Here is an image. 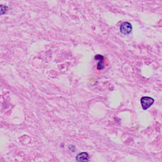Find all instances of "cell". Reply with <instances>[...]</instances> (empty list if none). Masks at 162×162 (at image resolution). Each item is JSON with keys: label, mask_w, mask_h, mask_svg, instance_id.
<instances>
[{"label": "cell", "mask_w": 162, "mask_h": 162, "mask_svg": "<svg viewBox=\"0 0 162 162\" xmlns=\"http://www.w3.org/2000/svg\"><path fill=\"white\" fill-rule=\"evenodd\" d=\"M89 155L85 152H82L78 154L76 156L77 162H88L89 160Z\"/></svg>", "instance_id": "obj_3"}, {"label": "cell", "mask_w": 162, "mask_h": 162, "mask_svg": "<svg viewBox=\"0 0 162 162\" xmlns=\"http://www.w3.org/2000/svg\"><path fill=\"white\" fill-rule=\"evenodd\" d=\"M69 150H70V151H72V152H74V151H75V147L73 145L69 146Z\"/></svg>", "instance_id": "obj_6"}, {"label": "cell", "mask_w": 162, "mask_h": 162, "mask_svg": "<svg viewBox=\"0 0 162 162\" xmlns=\"http://www.w3.org/2000/svg\"><path fill=\"white\" fill-rule=\"evenodd\" d=\"M132 30V26L129 22H125L120 26V32L124 35L129 34Z\"/></svg>", "instance_id": "obj_2"}, {"label": "cell", "mask_w": 162, "mask_h": 162, "mask_svg": "<svg viewBox=\"0 0 162 162\" xmlns=\"http://www.w3.org/2000/svg\"><path fill=\"white\" fill-rule=\"evenodd\" d=\"M154 99L148 96H144L141 99V103L144 110H147L154 103Z\"/></svg>", "instance_id": "obj_1"}, {"label": "cell", "mask_w": 162, "mask_h": 162, "mask_svg": "<svg viewBox=\"0 0 162 162\" xmlns=\"http://www.w3.org/2000/svg\"><path fill=\"white\" fill-rule=\"evenodd\" d=\"M95 60H98V64L97 65L98 69V70H102V69H104L105 67V65H104V57L103 56H101L100 55H98L95 56Z\"/></svg>", "instance_id": "obj_4"}, {"label": "cell", "mask_w": 162, "mask_h": 162, "mask_svg": "<svg viewBox=\"0 0 162 162\" xmlns=\"http://www.w3.org/2000/svg\"><path fill=\"white\" fill-rule=\"evenodd\" d=\"M8 8L7 6L2 5H0V15L5 14V13L8 11Z\"/></svg>", "instance_id": "obj_5"}]
</instances>
